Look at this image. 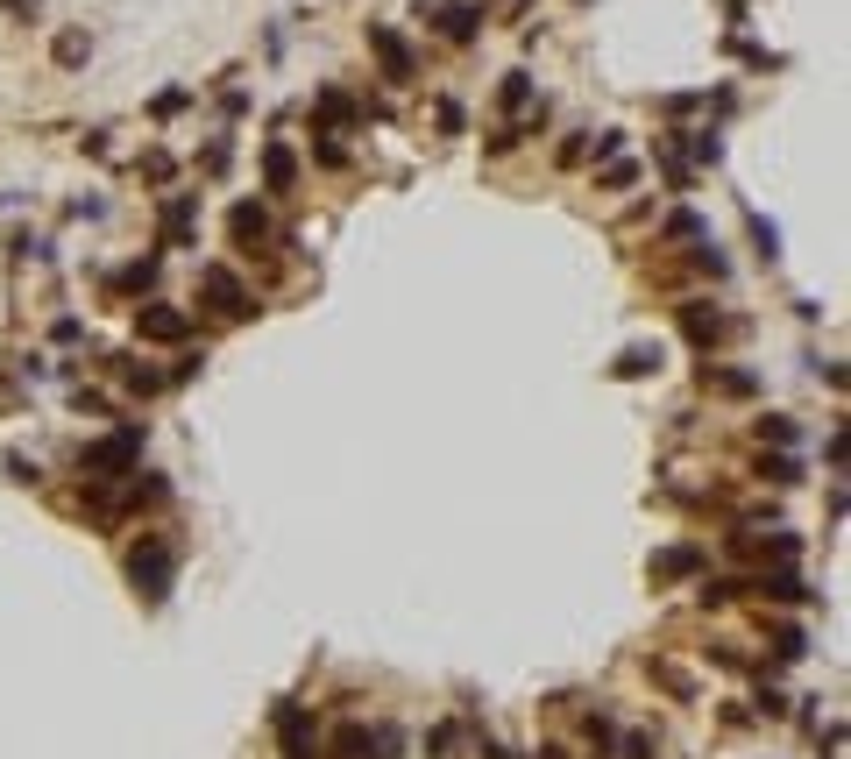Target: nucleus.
I'll list each match as a JSON object with an SVG mask.
<instances>
[{"instance_id":"f257e3e1","label":"nucleus","mask_w":851,"mask_h":759,"mask_svg":"<svg viewBox=\"0 0 851 759\" xmlns=\"http://www.w3.org/2000/svg\"><path fill=\"white\" fill-rule=\"evenodd\" d=\"M128 582H135L142 603H164V596L178 589V540H171V533H142V540L128 547Z\"/></svg>"},{"instance_id":"f03ea898","label":"nucleus","mask_w":851,"mask_h":759,"mask_svg":"<svg viewBox=\"0 0 851 759\" xmlns=\"http://www.w3.org/2000/svg\"><path fill=\"white\" fill-rule=\"evenodd\" d=\"M135 462H142V426H121L114 440H93V447H79V469H86V483L100 490V483H121V476H135Z\"/></svg>"},{"instance_id":"7ed1b4c3","label":"nucleus","mask_w":851,"mask_h":759,"mask_svg":"<svg viewBox=\"0 0 851 759\" xmlns=\"http://www.w3.org/2000/svg\"><path fill=\"white\" fill-rule=\"evenodd\" d=\"M320 759H405V731L398 724H341Z\"/></svg>"},{"instance_id":"20e7f679","label":"nucleus","mask_w":851,"mask_h":759,"mask_svg":"<svg viewBox=\"0 0 851 759\" xmlns=\"http://www.w3.org/2000/svg\"><path fill=\"white\" fill-rule=\"evenodd\" d=\"M277 759H320L327 752V731H320V717L305 710V703H277Z\"/></svg>"},{"instance_id":"39448f33","label":"nucleus","mask_w":851,"mask_h":759,"mask_svg":"<svg viewBox=\"0 0 851 759\" xmlns=\"http://www.w3.org/2000/svg\"><path fill=\"white\" fill-rule=\"evenodd\" d=\"M199 291L213 298L227 320H249V313H256V291H249L235 270H227V263H206V270H199Z\"/></svg>"},{"instance_id":"423d86ee","label":"nucleus","mask_w":851,"mask_h":759,"mask_svg":"<svg viewBox=\"0 0 851 759\" xmlns=\"http://www.w3.org/2000/svg\"><path fill=\"white\" fill-rule=\"evenodd\" d=\"M227 235H235V249H242V256H256V249H270V242H277V220H270V206H263V199H235V213H227Z\"/></svg>"},{"instance_id":"0eeeda50","label":"nucleus","mask_w":851,"mask_h":759,"mask_svg":"<svg viewBox=\"0 0 851 759\" xmlns=\"http://www.w3.org/2000/svg\"><path fill=\"white\" fill-rule=\"evenodd\" d=\"M369 50H376V64H383V79H391V86H412V79H419V57H412V43H405L398 29L369 22Z\"/></svg>"},{"instance_id":"6e6552de","label":"nucleus","mask_w":851,"mask_h":759,"mask_svg":"<svg viewBox=\"0 0 851 759\" xmlns=\"http://www.w3.org/2000/svg\"><path fill=\"white\" fill-rule=\"evenodd\" d=\"M135 334L157 341V348H178L192 334V313L185 306H164V298H157V306H135Z\"/></svg>"},{"instance_id":"1a4fd4ad","label":"nucleus","mask_w":851,"mask_h":759,"mask_svg":"<svg viewBox=\"0 0 851 759\" xmlns=\"http://www.w3.org/2000/svg\"><path fill=\"white\" fill-rule=\"evenodd\" d=\"M199 242V192H171L164 199V249H192Z\"/></svg>"},{"instance_id":"9d476101","label":"nucleus","mask_w":851,"mask_h":759,"mask_svg":"<svg viewBox=\"0 0 851 759\" xmlns=\"http://www.w3.org/2000/svg\"><path fill=\"white\" fill-rule=\"evenodd\" d=\"M681 334H688L695 348H717V341H724V313L710 306V298H681Z\"/></svg>"},{"instance_id":"9b49d317","label":"nucleus","mask_w":851,"mask_h":759,"mask_svg":"<svg viewBox=\"0 0 851 759\" xmlns=\"http://www.w3.org/2000/svg\"><path fill=\"white\" fill-rule=\"evenodd\" d=\"M745 589H752V596H766V603H816V589H809V582H802L795 568H773V575H752Z\"/></svg>"},{"instance_id":"f8f14e48","label":"nucleus","mask_w":851,"mask_h":759,"mask_svg":"<svg viewBox=\"0 0 851 759\" xmlns=\"http://www.w3.org/2000/svg\"><path fill=\"white\" fill-rule=\"evenodd\" d=\"M114 384H121L128 398H157V391H171L164 369H149V362H135V355H114Z\"/></svg>"},{"instance_id":"ddd939ff","label":"nucleus","mask_w":851,"mask_h":759,"mask_svg":"<svg viewBox=\"0 0 851 759\" xmlns=\"http://www.w3.org/2000/svg\"><path fill=\"white\" fill-rule=\"evenodd\" d=\"M263 185H270L277 199H284V192L298 185V157H291L284 142H263Z\"/></svg>"},{"instance_id":"4468645a","label":"nucleus","mask_w":851,"mask_h":759,"mask_svg":"<svg viewBox=\"0 0 851 759\" xmlns=\"http://www.w3.org/2000/svg\"><path fill=\"white\" fill-rule=\"evenodd\" d=\"M703 391H717V398H752L759 376H752V369H717V362H703Z\"/></svg>"},{"instance_id":"2eb2a0df","label":"nucleus","mask_w":851,"mask_h":759,"mask_svg":"<svg viewBox=\"0 0 851 759\" xmlns=\"http://www.w3.org/2000/svg\"><path fill=\"white\" fill-rule=\"evenodd\" d=\"M653 369H660V341H632L610 362V376H625V384H639V376H653Z\"/></svg>"},{"instance_id":"dca6fc26","label":"nucleus","mask_w":851,"mask_h":759,"mask_svg":"<svg viewBox=\"0 0 851 759\" xmlns=\"http://www.w3.org/2000/svg\"><path fill=\"white\" fill-rule=\"evenodd\" d=\"M440 36H447V43H476V36H483V8H469V0H461V8H447V15H440Z\"/></svg>"},{"instance_id":"f3484780","label":"nucleus","mask_w":851,"mask_h":759,"mask_svg":"<svg viewBox=\"0 0 851 759\" xmlns=\"http://www.w3.org/2000/svg\"><path fill=\"white\" fill-rule=\"evenodd\" d=\"M157 270H164V256H135L128 270H114V291H121V298H135V291L157 284Z\"/></svg>"},{"instance_id":"a211bd4d","label":"nucleus","mask_w":851,"mask_h":759,"mask_svg":"<svg viewBox=\"0 0 851 759\" xmlns=\"http://www.w3.org/2000/svg\"><path fill=\"white\" fill-rule=\"evenodd\" d=\"M695 568H703V547H667L653 561V582H674V575H695Z\"/></svg>"},{"instance_id":"6ab92c4d","label":"nucleus","mask_w":851,"mask_h":759,"mask_svg":"<svg viewBox=\"0 0 851 759\" xmlns=\"http://www.w3.org/2000/svg\"><path fill=\"white\" fill-rule=\"evenodd\" d=\"M532 93H539V86H532V71H511V79L497 86V107H504V114H525V107H532Z\"/></svg>"},{"instance_id":"aec40b11","label":"nucleus","mask_w":851,"mask_h":759,"mask_svg":"<svg viewBox=\"0 0 851 759\" xmlns=\"http://www.w3.org/2000/svg\"><path fill=\"white\" fill-rule=\"evenodd\" d=\"M759 483H802V462H795V454H759Z\"/></svg>"},{"instance_id":"412c9836","label":"nucleus","mask_w":851,"mask_h":759,"mask_svg":"<svg viewBox=\"0 0 851 759\" xmlns=\"http://www.w3.org/2000/svg\"><path fill=\"white\" fill-rule=\"evenodd\" d=\"M802 653H809V632H802V625H773V660L788 667V660H802Z\"/></svg>"},{"instance_id":"4be33fe9","label":"nucleus","mask_w":851,"mask_h":759,"mask_svg":"<svg viewBox=\"0 0 851 759\" xmlns=\"http://www.w3.org/2000/svg\"><path fill=\"white\" fill-rule=\"evenodd\" d=\"M681 142H688V157H695V164H717V157H724V135H717V128H688Z\"/></svg>"},{"instance_id":"5701e85b","label":"nucleus","mask_w":851,"mask_h":759,"mask_svg":"<svg viewBox=\"0 0 851 759\" xmlns=\"http://www.w3.org/2000/svg\"><path fill=\"white\" fill-rule=\"evenodd\" d=\"M759 440H773V447H795V440H802V426H795L788 412H766V419H759Z\"/></svg>"},{"instance_id":"b1692460","label":"nucleus","mask_w":851,"mask_h":759,"mask_svg":"<svg viewBox=\"0 0 851 759\" xmlns=\"http://www.w3.org/2000/svg\"><path fill=\"white\" fill-rule=\"evenodd\" d=\"M752 242H759V256H766V263H781V227H773L766 213H752Z\"/></svg>"},{"instance_id":"393cba45","label":"nucleus","mask_w":851,"mask_h":759,"mask_svg":"<svg viewBox=\"0 0 851 759\" xmlns=\"http://www.w3.org/2000/svg\"><path fill=\"white\" fill-rule=\"evenodd\" d=\"M313 114H320V121H341V128L355 121V107H348V93H334V86H327V93L313 100Z\"/></svg>"},{"instance_id":"a878e982","label":"nucleus","mask_w":851,"mask_h":759,"mask_svg":"<svg viewBox=\"0 0 851 759\" xmlns=\"http://www.w3.org/2000/svg\"><path fill=\"white\" fill-rule=\"evenodd\" d=\"M426 752H433V759H454V752H461V731H454V724H433V731H426Z\"/></svg>"},{"instance_id":"bb28decb","label":"nucleus","mask_w":851,"mask_h":759,"mask_svg":"<svg viewBox=\"0 0 851 759\" xmlns=\"http://www.w3.org/2000/svg\"><path fill=\"white\" fill-rule=\"evenodd\" d=\"M86 50H93V43H86L79 29H64V36H57V64H64V71H71V64H86Z\"/></svg>"},{"instance_id":"cd10ccee","label":"nucleus","mask_w":851,"mask_h":759,"mask_svg":"<svg viewBox=\"0 0 851 759\" xmlns=\"http://www.w3.org/2000/svg\"><path fill=\"white\" fill-rule=\"evenodd\" d=\"M313 157H320L327 171H341V164H348V149H341V142H334L327 128H313Z\"/></svg>"},{"instance_id":"c85d7f7f","label":"nucleus","mask_w":851,"mask_h":759,"mask_svg":"<svg viewBox=\"0 0 851 759\" xmlns=\"http://www.w3.org/2000/svg\"><path fill=\"white\" fill-rule=\"evenodd\" d=\"M199 362H206V355H199V348H185V355L164 369V384H192V376H199Z\"/></svg>"},{"instance_id":"c756f323","label":"nucleus","mask_w":851,"mask_h":759,"mask_svg":"<svg viewBox=\"0 0 851 759\" xmlns=\"http://www.w3.org/2000/svg\"><path fill=\"white\" fill-rule=\"evenodd\" d=\"M227 157H235V149H227V142H206V157H199V171H206V178H220V171H227Z\"/></svg>"},{"instance_id":"7c9ffc66","label":"nucleus","mask_w":851,"mask_h":759,"mask_svg":"<svg viewBox=\"0 0 851 759\" xmlns=\"http://www.w3.org/2000/svg\"><path fill=\"white\" fill-rule=\"evenodd\" d=\"M582 157H589V128H575V135L561 142V164H582Z\"/></svg>"},{"instance_id":"2f4dec72","label":"nucleus","mask_w":851,"mask_h":759,"mask_svg":"<svg viewBox=\"0 0 851 759\" xmlns=\"http://www.w3.org/2000/svg\"><path fill=\"white\" fill-rule=\"evenodd\" d=\"M8 476H15V483H43V469L29 462V454H8Z\"/></svg>"},{"instance_id":"473e14b6","label":"nucleus","mask_w":851,"mask_h":759,"mask_svg":"<svg viewBox=\"0 0 851 759\" xmlns=\"http://www.w3.org/2000/svg\"><path fill=\"white\" fill-rule=\"evenodd\" d=\"M759 717H788V696L781 689H759Z\"/></svg>"},{"instance_id":"72a5a7b5","label":"nucleus","mask_w":851,"mask_h":759,"mask_svg":"<svg viewBox=\"0 0 851 759\" xmlns=\"http://www.w3.org/2000/svg\"><path fill=\"white\" fill-rule=\"evenodd\" d=\"M476 759H518V752H504L497 738H483V745H476Z\"/></svg>"},{"instance_id":"f704fd0d","label":"nucleus","mask_w":851,"mask_h":759,"mask_svg":"<svg viewBox=\"0 0 851 759\" xmlns=\"http://www.w3.org/2000/svg\"><path fill=\"white\" fill-rule=\"evenodd\" d=\"M8 15H36V0H8Z\"/></svg>"}]
</instances>
